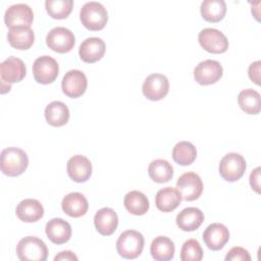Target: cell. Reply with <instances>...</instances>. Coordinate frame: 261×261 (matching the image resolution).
Segmentation results:
<instances>
[{"mask_svg":"<svg viewBox=\"0 0 261 261\" xmlns=\"http://www.w3.org/2000/svg\"><path fill=\"white\" fill-rule=\"evenodd\" d=\"M201 15L209 22L220 21L226 13V4L223 0H204L201 4Z\"/></svg>","mask_w":261,"mask_h":261,"instance_id":"28","label":"cell"},{"mask_svg":"<svg viewBox=\"0 0 261 261\" xmlns=\"http://www.w3.org/2000/svg\"><path fill=\"white\" fill-rule=\"evenodd\" d=\"M9 44L18 50H28L35 41V34L31 27L11 28L7 34Z\"/></svg>","mask_w":261,"mask_h":261,"instance_id":"23","label":"cell"},{"mask_svg":"<svg viewBox=\"0 0 261 261\" xmlns=\"http://www.w3.org/2000/svg\"><path fill=\"white\" fill-rule=\"evenodd\" d=\"M201 47L209 53H223L228 49V40L223 33L213 28L203 29L198 36Z\"/></svg>","mask_w":261,"mask_h":261,"instance_id":"9","label":"cell"},{"mask_svg":"<svg viewBox=\"0 0 261 261\" xmlns=\"http://www.w3.org/2000/svg\"><path fill=\"white\" fill-rule=\"evenodd\" d=\"M68 176L75 182L87 181L92 174V163L83 155H74L67 161Z\"/></svg>","mask_w":261,"mask_h":261,"instance_id":"16","label":"cell"},{"mask_svg":"<svg viewBox=\"0 0 261 261\" xmlns=\"http://www.w3.org/2000/svg\"><path fill=\"white\" fill-rule=\"evenodd\" d=\"M59 72L57 61L48 55L38 57L33 64V74L37 83L47 85L53 83Z\"/></svg>","mask_w":261,"mask_h":261,"instance_id":"7","label":"cell"},{"mask_svg":"<svg viewBox=\"0 0 261 261\" xmlns=\"http://www.w3.org/2000/svg\"><path fill=\"white\" fill-rule=\"evenodd\" d=\"M45 7L49 15L55 19L66 18L73 7L72 0H46Z\"/></svg>","mask_w":261,"mask_h":261,"instance_id":"32","label":"cell"},{"mask_svg":"<svg viewBox=\"0 0 261 261\" xmlns=\"http://www.w3.org/2000/svg\"><path fill=\"white\" fill-rule=\"evenodd\" d=\"M229 240V231L222 223L209 224L203 232L205 245L212 251L222 249Z\"/></svg>","mask_w":261,"mask_h":261,"instance_id":"15","label":"cell"},{"mask_svg":"<svg viewBox=\"0 0 261 261\" xmlns=\"http://www.w3.org/2000/svg\"><path fill=\"white\" fill-rule=\"evenodd\" d=\"M203 258V250L199 242L195 239L186 241L180 250V260L182 261H200Z\"/></svg>","mask_w":261,"mask_h":261,"instance_id":"33","label":"cell"},{"mask_svg":"<svg viewBox=\"0 0 261 261\" xmlns=\"http://www.w3.org/2000/svg\"><path fill=\"white\" fill-rule=\"evenodd\" d=\"M46 44L55 52L67 53L73 48L75 38L70 30L63 27H56L47 34Z\"/></svg>","mask_w":261,"mask_h":261,"instance_id":"8","label":"cell"},{"mask_svg":"<svg viewBox=\"0 0 261 261\" xmlns=\"http://www.w3.org/2000/svg\"><path fill=\"white\" fill-rule=\"evenodd\" d=\"M226 261H250L251 260V256L249 254V252L242 248V247H232L226 254L225 258Z\"/></svg>","mask_w":261,"mask_h":261,"instance_id":"34","label":"cell"},{"mask_svg":"<svg viewBox=\"0 0 261 261\" xmlns=\"http://www.w3.org/2000/svg\"><path fill=\"white\" fill-rule=\"evenodd\" d=\"M260 67H261V62L259 60L253 62L250 64L248 73L249 77L251 81H253L256 85H260Z\"/></svg>","mask_w":261,"mask_h":261,"instance_id":"35","label":"cell"},{"mask_svg":"<svg viewBox=\"0 0 261 261\" xmlns=\"http://www.w3.org/2000/svg\"><path fill=\"white\" fill-rule=\"evenodd\" d=\"M148 173L152 180L158 184H163L172 178L173 168L167 160L156 159L149 164Z\"/></svg>","mask_w":261,"mask_h":261,"instance_id":"29","label":"cell"},{"mask_svg":"<svg viewBox=\"0 0 261 261\" xmlns=\"http://www.w3.org/2000/svg\"><path fill=\"white\" fill-rule=\"evenodd\" d=\"M196 157L197 150L196 147L191 142H178L172 149V158L179 165H190L195 161Z\"/></svg>","mask_w":261,"mask_h":261,"instance_id":"31","label":"cell"},{"mask_svg":"<svg viewBox=\"0 0 261 261\" xmlns=\"http://www.w3.org/2000/svg\"><path fill=\"white\" fill-rule=\"evenodd\" d=\"M45 231L47 238L56 245L68 242L71 237V226L62 218H52L49 220L46 223Z\"/></svg>","mask_w":261,"mask_h":261,"instance_id":"19","label":"cell"},{"mask_svg":"<svg viewBox=\"0 0 261 261\" xmlns=\"http://www.w3.org/2000/svg\"><path fill=\"white\" fill-rule=\"evenodd\" d=\"M176 190L181 200L195 201L203 192V182L201 177L195 172H186L181 174L176 181Z\"/></svg>","mask_w":261,"mask_h":261,"instance_id":"10","label":"cell"},{"mask_svg":"<svg viewBox=\"0 0 261 261\" xmlns=\"http://www.w3.org/2000/svg\"><path fill=\"white\" fill-rule=\"evenodd\" d=\"M246 160L239 153H228L219 163V173L226 181L239 180L245 173Z\"/></svg>","mask_w":261,"mask_h":261,"instance_id":"6","label":"cell"},{"mask_svg":"<svg viewBox=\"0 0 261 261\" xmlns=\"http://www.w3.org/2000/svg\"><path fill=\"white\" fill-rule=\"evenodd\" d=\"M29 165L27 153L16 147H8L2 150L0 158L1 171L8 176L22 174Z\"/></svg>","mask_w":261,"mask_h":261,"instance_id":"1","label":"cell"},{"mask_svg":"<svg viewBox=\"0 0 261 261\" xmlns=\"http://www.w3.org/2000/svg\"><path fill=\"white\" fill-rule=\"evenodd\" d=\"M260 167H256L250 174V185L257 193H260Z\"/></svg>","mask_w":261,"mask_h":261,"instance_id":"36","label":"cell"},{"mask_svg":"<svg viewBox=\"0 0 261 261\" xmlns=\"http://www.w3.org/2000/svg\"><path fill=\"white\" fill-rule=\"evenodd\" d=\"M80 19L88 30L100 31L107 23L108 13L103 4L96 1H90L85 3L81 8Z\"/></svg>","mask_w":261,"mask_h":261,"instance_id":"3","label":"cell"},{"mask_svg":"<svg viewBox=\"0 0 261 261\" xmlns=\"http://www.w3.org/2000/svg\"><path fill=\"white\" fill-rule=\"evenodd\" d=\"M87 85L88 81L85 73L79 69H71L64 74L61 88L66 96L79 98L86 92Z\"/></svg>","mask_w":261,"mask_h":261,"instance_id":"14","label":"cell"},{"mask_svg":"<svg viewBox=\"0 0 261 261\" xmlns=\"http://www.w3.org/2000/svg\"><path fill=\"white\" fill-rule=\"evenodd\" d=\"M125 209L134 215H144L149 210V200L140 191L128 192L123 199Z\"/></svg>","mask_w":261,"mask_h":261,"instance_id":"27","label":"cell"},{"mask_svg":"<svg viewBox=\"0 0 261 261\" xmlns=\"http://www.w3.org/2000/svg\"><path fill=\"white\" fill-rule=\"evenodd\" d=\"M239 106L248 114H258L261 110V96L253 89H245L238 96Z\"/></svg>","mask_w":261,"mask_h":261,"instance_id":"30","label":"cell"},{"mask_svg":"<svg viewBox=\"0 0 261 261\" xmlns=\"http://www.w3.org/2000/svg\"><path fill=\"white\" fill-rule=\"evenodd\" d=\"M144 243V237L141 232L128 229L118 237L116 241V250L122 258L136 259L143 252Z\"/></svg>","mask_w":261,"mask_h":261,"instance_id":"4","label":"cell"},{"mask_svg":"<svg viewBox=\"0 0 261 261\" xmlns=\"http://www.w3.org/2000/svg\"><path fill=\"white\" fill-rule=\"evenodd\" d=\"M106 46L102 39L97 37L87 38L80 46L79 55L84 62L94 63L100 60L105 53Z\"/></svg>","mask_w":261,"mask_h":261,"instance_id":"17","label":"cell"},{"mask_svg":"<svg viewBox=\"0 0 261 261\" xmlns=\"http://www.w3.org/2000/svg\"><path fill=\"white\" fill-rule=\"evenodd\" d=\"M34 20L32 8L24 3H17L9 6L4 14L5 24L11 29L15 27H31Z\"/></svg>","mask_w":261,"mask_h":261,"instance_id":"13","label":"cell"},{"mask_svg":"<svg viewBox=\"0 0 261 261\" xmlns=\"http://www.w3.org/2000/svg\"><path fill=\"white\" fill-rule=\"evenodd\" d=\"M61 207L65 214H67L70 217L77 218L84 216L87 213L89 204L88 200L82 193L73 192L67 194L62 199Z\"/></svg>","mask_w":261,"mask_h":261,"instance_id":"20","label":"cell"},{"mask_svg":"<svg viewBox=\"0 0 261 261\" xmlns=\"http://www.w3.org/2000/svg\"><path fill=\"white\" fill-rule=\"evenodd\" d=\"M181 197L176 189L166 187L159 190L155 197V205L162 212H171L180 204Z\"/></svg>","mask_w":261,"mask_h":261,"instance_id":"24","label":"cell"},{"mask_svg":"<svg viewBox=\"0 0 261 261\" xmlns=\"http://www.w3.org/2000/svg\"><path fill=\"white\" fill-rule=\"evenodd\" d=\"M142 91L147 99L158 101L167 95L169 91V82L164 74L152 73L145 79Z\"/></svg>","mask_w":261,"mask_h":261,"instance_id":"12","label":"cell"},{"mask_svg":"<svg viewBox=\"0 0 261 261\" xmlns=\"http://www.w3.org/2000/svg\"><path fill=\"white\" fill-rule=\"evenodd\" d=\"M222 66L221 64L212 59H207L201 61L194 69L195 81L202 86H208L215 84L222 76Z\"/></svg>","mask_w":261,"mask_h":261,"instance_id":"11","label":"cell"},{"mask_svg":"<svg viewBox=\"0 0 261 261\" xmlns=\"http://www.w3.org/2000/svg\"><path fill=\"white\" fill-rule=\"evenodd\" d=\"M94 224L100 234L111 236L116 230L118 225L117 214L109 207L101 208L94 216Z\"/></svg>","mask_w":261,"mask_h":261,"instance_id":"18","label":"cell"},{"mask_svg":"<svg viewBox=\"0 0 261 261\" xmlns=\"http://www.w3.org/2000/svg\"><path fill=\"white\" fill-rule=\"evenodd\" d=\"M175 247L173 242L164 236H159L153 240L150 247V253L153 259L157 261H169L173 259Z\"/></svg>","mask_w":261,"mask_h":261,"instance_id":"25","label":"cell"},{"mask_svg":"<svg viewBox=\"0 0 261 261\" xmlns=\"http://www.w3.org/2000/svg\"><path fill=\"white\" fill-rule=\"evenodd\" d=\"M64 261V260H69V261H76L77 260V257L70 251H63V252H60L58 255H56L54 257V261Z\"/></svg>","mask_w":261,"mask_h":261,"instance_id":"37","label":"cell"},{"mask_svg":"<svg viewBox=\"0 0 261 261\" xmlns=\"http://www.w3.org/2000/svg\"><path fill=\"white\" fill-rule=\"evenodd\" d=\"M15 213L23 222H36L43 217L44 208L36 199H24L16 206Z\"/></svg>","mask_w":261,"mask_h":261,"instance_id":"21","label":"cell"},{"mask_svg":"<svg viewBox=\"0 0 261 261\" xmlns=\"http://www.w3.org/2000/svg\"><path fill=\"white\" fill-rule=\"evenodd\" d=\"M25 65L23 61L17 57L10 56L0 64L1 94L9 92L11 84L20 82L25 76Z\"/></svg>","mask_w":261,"mask_h":261,"instance_id":"2","label":"cell"},{"mask_svg":"<svg viewBox=\"0 0 261 261\" xmlns=\"http://www.w3.org/2000/svg\"><path fill=\"white\" fill-rule=\"evenodd\" d=\"M16 254L21 261H45L48 256V249L41 239L30 236L18 242Z\"/></svg>","mask_w":261,"mask_h":261,"instance_id":"5","label":"cell"},{"mask_svg":"<svg viewBox=\"0 0 261 261\" xmlns=\"http://www.w3.org/2000/svg\"><path fill=\"white\" fill-rule=\"evenodd\" d=\"M177 226L185 231H194L200 227L204 221V213L196 207L182 209L176 216Z\"/></svg>","mask_w":261,"mask_h":261,"instance_id":"22","label":"cell"},{"mask_svg":"<svg viewBox=\"0 0 261 261\" xmlns=\"http://www.w3.org/2000/svg\"><path fill=\"white\" fill-rule=\"evenodd\" d=\"M45 118L52 126H62L69 119L68 107L61 101H53L45 108Z\"/></svg>","mask_w":261,"mask_h":261,"instance_id":"26","label":"cell"}]
</instances>
